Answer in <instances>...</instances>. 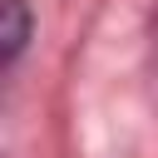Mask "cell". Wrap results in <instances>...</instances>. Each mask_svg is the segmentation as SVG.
I'll return each mask as SVG.
<instances>
[{
    "mask_svg": "<svg viewBox=\"0 0 158 158\" xmlns=\"http://www.w3.org/2000/svg\"><path fill=\"white\" fill-rule=\"evenodd\" d=\"M0 10H5V35H0V40H5V49H0V54H5V64H10V59L20 54V44H25V30H30V25H25L20 0H0Z\"/></svg>",
    "mask_w": 158,
    "mask_h": 158,
    "instance_id": "obj_1",
    "label": "cell"
}]
</instances>
